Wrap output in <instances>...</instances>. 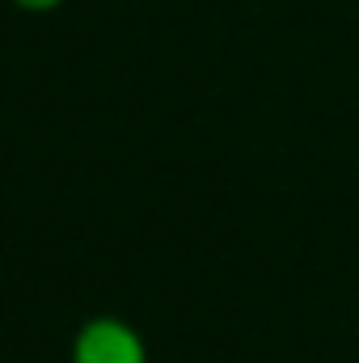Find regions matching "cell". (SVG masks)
Listing matches in <instances>:
<instances>
[{
    "mask_svg": "<svg viewBox=\"0 0 359 363\" xmlns=\"http://www.w3.org/2000/svg\"><path fill=\"white\" fill-rule=\"evenodd\" d=\"M72 363H144V347L123 321L101 317V321H89L77 334Z\"/></svg>",
    "mask_w": 359,
    "mask_h": 363,
    "instance_id": "cell-1",
    "label": "cell"
},
{
    "mask_svg": "<svg viewBox=\"0 0 359 363\" xmlns=\"http://www.w3.org/2000/svg\"><path fill=\"white\" fill-rule=\"evenodd\" d=\"M17 4H21V9H55L60 0H17Z\"/></svg>",
    "mask_w": 359,
    "mask_h": 363,
    "instance_id": "cell-2",
    "label": "cell"
}]
</instances>
